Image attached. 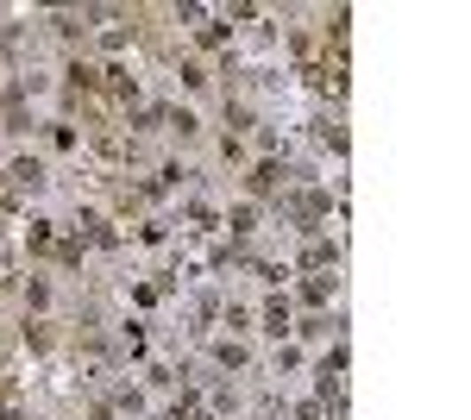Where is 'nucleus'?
I'll return each mask as SVG.
<instances>
[{"instance_id":"3","label":"nucleus","mask_w":471,"mask_h":420,"mask_svg":"<svg viewBox=\"0 0 471 420\" xmlns=\"http://www.w3.org/2000/svg\"><path fill=\"white\" fill-rule=\"evenodd\" d=\"M283 326H290V308L271 302V308H264V332H283Z\"/></svg>"},{"instance_id":"5","label":"nucleus","mask_w":471,"mask_h":420,"mask_svg":"<svg viewBox=\"0 0 471 420\" xmlns=\"http://www.w3.org/2000/svg\"><path fill=\"white\" fill-rule=\"evenodd\" d=\"M89 420H107V414H89Z\"/></svg>"},{"instance_id":"2","label":"nucleus","mask_w":471,"mask_h":420,"mask_svg":"<svg viewBox=\"0 0 471 420\" xmlns=\"http://www.w3.org/2000/svg\"><path fill=\"white\" fill-rule=\"evenodd\" d=\"M277 182H283V170H277V164H258V170H251V188H258V195H271Z\"/></svg>"},{"instance_id":"4","label":"nucleus","mask_w":471,"mask_h":420,"mask_svg":"<svg viewBox=\"0 0 471 420\" xmlns=\"http://www.w3.org/2000/svg\"><path fill=\"white\" fill-rule=\"evenodd\" d=\"M26 245H32V251H50V226H44V220H32V233H26Z\"/></svg>"},{"instance_id":"1","label":"nucleus","mask_w":471,"mask_h":420,"mask_svg":"<svg viewBox=\"0 0 471 420\" xmlns=\"http://www.w3.org/2000/svg\"><path fill=\"white\" fill-rule=\"evenodd\" d=\"M7 176H13V188H38V182H44V164H38V157H19Z\"/></svg>"}]
</instances>
